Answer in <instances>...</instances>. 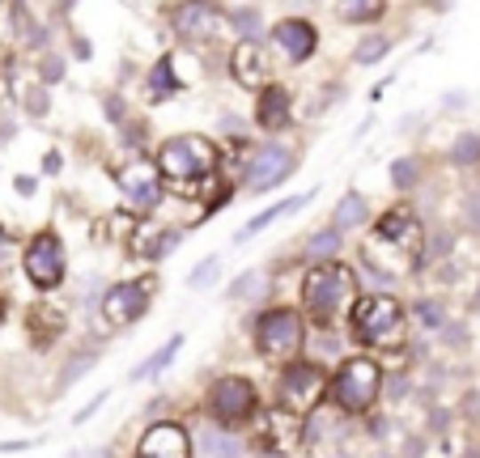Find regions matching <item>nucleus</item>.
Returning <instances> with one entry per match:
<instances>
[{
	"label": "nucleus",
	"mask_w": 480,
	"mask_h": 458,
	"mask_svg": "<svg viewBox=\"0 0 480 458\" xmlns=\"http://www.w3.org/2000/svg\"><path fill=\"white\" fill-rule=\"evenodd\" d=\"M357 297H362L357 272L340 259L315 264L302 276V319H310L315 327H336L353 310Z\"/></svg>",
	"instance_id": "1"
},
{
	"label": "nucleus",
	"mask_w": 480,
	"mask_h": 458,
	"mask_svg": "<svg viewBox=\"0 0 480 458\" xmlns=\"http://www.w3.org/2000/svg\"><path fill=\"white\" fill-rule=\"evenodd\" d=\"M370 264L383 267V272H404V267H417L425 259V229L417 221V212L396 204L379 217V229L370 233L365 242Z\"/></svg>",
	"instance_id": "2"
},
{
	"label": "nucleus",
	"mask_w": 480,
	"mask_h": 458,
	"mask_svg": "<svg viewBox=\"0 0 480 458\" xmlns=\"http://www.w3.org/2000/svg\"><path fill=\"white\" fill-rule=\"evenodd\" d=\"M348 336L362 348H379V352L404 348V340H408V314H404V305L391 293H365L348 310Z\"/></svg>",
	"instance_id": "3"
},
{
	"label": "nucleus",
	"mask_w": 480,
	"mask_h": 458,
	"mask_svg": "<svg viewBox=\"0 0 480 458\" xmlns=\"http://www.w3.org/2000/svg\"><path fill=\"white\" fill-rule=\"evenodd\" d=\"M383 399V365L374 357H345L327 378V407L340 416H365Z\"/></svg>",
	"instance_id": "4"
},
{
	"label": "nucleus",
	"mask_w": 480,
	"mask_h": 458,
	"mask_svg": "<svg viewBox=\"0 0 480 458\" xmlns=\"http://www.w3.org/2000/svg\"><path fill=\"white\" fill-rule=\"evenodd\" d=\"M154 166H157L162 178H171V183H179V187H192V183H204V178L217 174V166H221V153H217V145H212L209 136L183 132V136L162 140Z\"/></svg>",
	"instance_id": "5"
},
{
	"label": "nucleus",
	"mask_w": 480,
	"mask_h": 458,
	"mask_svg": "<svg viewBox=\"0 0 480 458\" xmlns=\"http://www.w3.org/2000/svg\"><path fill=\"white\" fill-rule=\"evenodd\" d=\"M307 348V319L293 305H272L255 323V352L272 365H289Z\"/></svg>",
	"instance_id": "6"
},
{
	"label": "nucleus",
	"mask_w": 480,
	"mask_h": 458,
	"mask_svg": "<svg viewBox=\"0 0 480 458\" xmlns=\"http://www.w3.org/2000/svg\"><path fill=\"white\" fill-rule=\"evenodd\" d=\"M327 399V369L315 357H298V361L281 365V374H276V412H285V416H298L307 420L315 407H324Z\"/></svg>",
	"instance_id": "7"
},
{
	"label": "nucleus",
	"mask_w": 480,
	"mask_h": 458,
	"mask_svg": "<svg viewBox=\"0 0 480 458\" xmlns=\"http://www.w3.org/2000/svg\"><path fill=\"white\" fill-rule=\"evenodd\" d=\"M260 412V391H255V382L243 378V374H221V378H212L209 395H204V416L212 424H221V429H243L251 424Z\"/></svg>",
	"instance_id": "8"
},
{
	"label": "nucleus",
	"mask_w": 480,
	"mask_h": 458,
	"mask_svg": "<svg viewBox=\"0 0 480 458\" xmlns=\"http://www.w3.org/2000/svg\"><path fill=\"white\" fill-rule=\"evenodd\" d=\"M21 267H26V280L39 288V293L60 288V285H64V276H68V255H64V242H60L52 229L35 233V238L26 242Z\"/></svg>",
	"instance_id": "9"
},
{
	"label": "nucleus",
	"mask_w": 480,
	"mask_h": 458,
	"mask_svg": "<svg viewBox=\"0 0 480 458\" xmlns=\"http://www.w3.org/2000/svg\"><path fill=\"white\" fill-rule=\"evenodd\" d=\"M298 170V153L281 145V140H268L251 153L247 170H243V191L247 195H264V191H276L289 174Z\"/></svg>",
	"instance_id": "10"
},
{
	"label": "nucleus",
	"mask_w": 480,
	"mask_h": 458,
	"mask_svg": "<svg viewBox=\"0 0 480 458\" xmlns=\"http://www.w3.org/2000/svg\"><path fill=\"white\" fill-rule=\"evenodd\" d=\"M119 183V195H124V204L132 212H154L162 204V174H157L154 162H145V157H132L128 166H119L116 174Z\"/></svg>",
	"instance_id": "11"
},
{
	"label": "nucleus",
	"mask_w": 480,
	"mask_h": 458,
	"mask_svg": "<svg viewBox=\"0 0 480 458\" xmlns=\"http://www.w3.org/2000/svg\"><path fill=\"white\" fill-rule=\"evenodd\" d=\"M149 285H140V280H119V285L102 288V319L107 327H116V331H128L136 327L145 314H149Z\"/></svg>",
	"instance_id": "12"
},
{
	"label": "nucleus",
	"mask_w": 480,
	"mask_h": 458,
	"mask_svg": "<svg viewBox=\"0 0 480 458\" xmlns=\"http://www.w3.org/2000/svg\"><path fill=\"white\" fill-rule=\"evenodd\" d=\"M132 458H196L192 429L179 424V420H157V424H149V429L140 433Z\"/></svg>",
	"instance_id": "13"
},
{
	"label": "nucleus",
	"mask_w": 480,
	"mask_h": 458,
	"mask_svg": "<svg viewBox=\"0 0 480 458\" xmlns=\"http://www.w3.org/2000/svg\"><path fill=\"white\" fill-rule=\"evenodd\" d=\"M221 9L212 4V0H179L171 9V30L179 38H188V43H204L221 30Z\"/></svg>",
	"instance_id": "14"
},
{
	"label": "nucleus",
	"mask_w": 480,
	"mask_h": 458,
	"mask_svg": "<svg viewBox=\"0 0 480 458\" xmlns=\"http://www.w3.org/2000/svg\"><path fill=\"white\" fill-rule=\"evenodd\" d=\"M272 43L285 51L289 64H307L315 56V47H319V30L307 18H281L272 26Z\"/></svg>",
	"instance_id": "15"
},
{
	"label": "nucleus",
	"mask_w": 480,
	"mask_h": 458,
	"mask_svg": "<svg viewBox=\"0 0 480 458\" xmlns=\"http://www.w3.org/2000/svg\"><path fill=\"white\" fill-rule=\"evenodd\" d=\"M255 123L264 128L268 136H281L293 123V94H289L285 85H264L260 98H255Z\"/></svg>",
	"instance_id": "16"
},
{
	"label": "nucleus",
	"mask_w": 480,
	"mask_h": 458,
	"mask_svg": "<svg viewBox=\"0 0 480 458\" xmlns=\"http://www.w3.org/2000/svg\"><path fill=\"white\" fill-rule=\"evenodd\" d=\"M230 73L238 85H247V90H264L272 85V59L264 56V47L260 43H238L230 56Z\"/></svg>",
	"instance_id": "17"
},
{
	"label": "nucleus",
	"mask_w": 480,
	"mask_h": 458,
	"mask_svg": "<svg viewBox=\"0 0 480 458\" xmlns=\"http://www.w3.org/2000/svg\"><path fill=\"white\" fill-rule=\"evenodd\" d=\"M192 450L204 458H247V441L234 429H221V424H204L192 438Z\"/></svg>",
	"instance_id": "18"
},
{
	"label": "nucleus",
	"mask_w": 480,
	"mask_h": 458,
	"mask_svg": "<svg viewBox=\"0 0 480 458\" xmlns=\"http://www.w3.org/2000/svg\"><path fill=\"white\" fill-rule=\"evenodd\" d=\"M315 195H319V191H302V195H289V200H281V204H272V209H264V212H255V217H251L247 225H243L238 233H234V242H238V247H243V242H251V238H255L260 229L276 225V221H281V217H289V212L307 209V204L315 200Z\"/></svg>",
	"instance_id": "19"
},
{
	"label": "nucleus",
	"mask_w": 480,
	"mask_h": 458,
	"mask_svg": "<svg viewBox=\"0 0 480 458\" xmlns=\"http://www.w3.org/2000/svg\"><path fill=\"white\" fill-rule=\"evenodd\" d=\"M179 348H183V336L174 331L171 340L162 344V348H157L154 357H145V361L136 365V369H132V374H128V378H132V382H149V378H162V374H166V365H171L174 357H179Z\"/></svg>",
	"instance_id": "20"
},
{
	"label": "nucleus",
	"mask_w": 480,
	"mask_h": 458,
	"mask_svg": "<svg viewBox=\"0 0 480 458\" xmlns=\"http://www.w3.org/2000/svg\"><path fill=\"white\" fill-rule=\"evenodd\" d=\"M340 250H345V233L336 225L319 229V233H310L307 238V259L310 264H327V259H340Z\"/></svg>",
	"instance_id": "21"
},
{
	"label": "nucleus",
	"mask_w": 480,
	"mask_h": 458,
	"mask_svg": "<svg viewBox=\"0 0 480 458\" xmlns=\"http://www.w3.org/2000/svg\"><path fill=\"white\" fill-rule=\"evenodd\" d=\"M365 221H370V204H365V195H357V191H348L345 200L336 204V212H332V225L340 229H362Z\"/></svg>",
	"instance_id": "22"
},
{
	"label": "nucleus",
	"mask_w": 480,
	"mask_h": 458,
	"mask_svg": "<svg viewBox=\"0 0 480 458\" xmlns=\"http://www.w3.org/2000/svg\"><path fill=\"white\" fill-rule=\"evenodd\" d=\"M387 4L391 0H336V13L353 26H370V21H379L387 13Z\"/></svg>",
	"instance_id": "23"
},
{
	"label": "nucleus",
	"mask_w": 480,
	"mask_h": 458,
	"mask_svg": "<svg viewBox=\"0 0 480 458\" xmlns=\"http://www.w3.org/2000/svg\"><path fill=\"white\" fill-rule=\"evenodd\" d=\"M446 162L455 166V170H472L480 162V136L476 132H460L451 140V149H446Z\"/></svg>",
	"instance_id": "24"
},
{
	"label": "nucleus",
	"mask_w": 480,
	"mask_h": 458,
	"mask_svg": "<svg viewBox=\"0 0 480 458\" xmlns=\"http://www.w3.org/2000/svg\"><path fill=\"white\" fill-rule=\"evenodd\" d=\"M149 90H154V98L162 102V98L179 94V76H174V56H162L154 64V73H149Z\"/></svg>",
	"instance_id": "25"
},
{
	"label": "nucleus",
	"mask_w": 480,
	"mask_h": 458,
	"mask_svg": "<svg viewBox=\"0 0 480 458\" xmlns=\"http://www.w3.org/2000/svg\"><path fill=\"white\" fill-rule=\"evenodd\" d=\"M391 51V38L387 35H365L357 47H353V64H362V68H370V64H379V59Z\"/></svg>",
	"instance_id": "26"
},
{
	"label": "nucleus",
	"mask_w": 480,
	"mask_h": 458,
	"mask_svg": "<svg viewBox=\"0 0 480 458\" xmlns=\"http://www.w3.org/2000/svg\"><path fill=\"white\" fill-rule=\"evenodd\" d=\"M260 293H264V272H243V276L226 288V297H230V302H255Z\"/></svg>",
	"instance_id": "27"
},
{
	"label": "nucleus",
	"mask_w": 480,
	"mask_h": 458,
	"mask_svg": "<svg viewBox=\"0 0 480 458\" xmlns=\"http://www.w3.org/2000/svg\"><path fill=\"white\" fill-rule=\"evenodd\" d=\"M391 183L396 191H412L421 183V166H417V157H400L396 166H391Z\"/></svg>",
	"instance_id": "28"
},
{
	"label": "nucleus",
	"mask_w": 480,
	"mask_h": 458,
	"mask_svg": "<svg viewBox=\"0 0 480 458\" xmlns=\"http://www.w3.org/2000/svg\"><path fill=\"white\" fill-rule=\"evenodd\" d=\"M217 276H221V259L209 255V259H200V264H196V272L188 276V285H192V288H209V285H217Z\"/></svg>",
	"instance_id": "29"
},
{
	"label": "nucleus",
	"mask_w": 480,
	"mask_h": 458,
	"mask_svg": "<svg viewBox=\"0 0 480 458\" xmlns=\"http://www.w3.org/2000/svg\"><path fill=\"white\" fill-rule=\"evenodd\" d=\"M94 357H98V352H81V357H73V361H68V369L60 374V391H64L68 382H77L81 374H90V365H94Z\"/></svg>",
	"instance_id": "30"
},
{
	"label": "nucleus",
	"mask_w": 480,
	"mask_h": 458,
	"mask_svg": "<svg viewBox=\"0 0 480 458\" xmlns=\"http://www.w3.org/2000/svg\"><path fill=\"white\" fill-rule=\"evenodd\" d=\"M234 30L243 35V43H255L260 38V13L247 9V13H234Z\"/></svg>",
	"instance_id": "31"
},
{
	"label": "nucleus",
	"mask_w": 480,
	"mask_h": 458,
	"mask_svg": "<svg viewBox=\"0 0 480 458\" xmlns=\"http://www.w3.org/2000/svg\"><path fill=\"white\" fill-rule=\"evenodd\" d=\"M412 319L425 327H446V310H442L438 302H421L417 310H412Z\"/></svg>",
	"instance_id": "32"
},
{
	"label": "nucleus",
	"mask_w": 480,
	"mask_h": 458,
	"mask_svg": "<svg viewBox=\"0 0 480 458\" xmlns=\"http://www.w3.org/2000/svg\"><path fill=\"white\" fill-rule=\"evenodd\" d=\"M463 225L472 229V233H480V187L463 195Z\"/></svg>",
	"instance_id": "33"
},
{
	"label": "nucleus",
	"mask_w": 480,
	"mask_h": 458,
	"mask_svg": "<svg viewBox=\"0 0 480 458\" xmlns=\"http://www.w3.org/2000/svg\"><path fill=\"white\" fill-rule=\"evenodd\" d=\"M107 399H111V391H98L94 399L85 403V407H81V412H77V416H73V420H77V424H85V420L94 416V412H98V407H102V403H107Z\"/></svg>",
	"instance_id": "34"
},
{
	"label": "nucleus",
	"mask_w": 480,
	"mask_h": 458,
	"mask_svg": "<svg viewBox=\"0 0 480 458\" xmlns=\"http://www.w3.org/2000/svg\"><path fill=\"white\" fill-rule=\"evenodd\" d=\"M30 111H35V114L47 111V90H43V85H39V90H30Z\"/></svg>",
	"instance_id": "35"
},
{
	"label": "nucleus",
	"mask_w": 480,
	"mask_h": 458,
	"mask_svg": "<svg viewBox=\"0 0 480 458\" xmlns=\"http://www.w3.org/2000/svg\"><path fill=\"white\" fill-rule=\"evenodd\" d=\"M60 166H64V157H60V153H47V157H43V170H47V174H60Z\"/></svg>",
	"instance_id": "36"
},
{
	"label": "nucleus",
	"mask_w": 480,
	"mask_h": 458,
	"mask_svg": "<svg viewBox=\"0 0 480 458\" xmlns=\"http://www.w3.org/2000/svg\"><path fill=\"white\" fill-rule=\"evenodd\" d=\"M4 267H9V233L0 229V276H4Z\"/></svg>",
	"instance_id": "37"
},
{
	"label": "nucleus",
	"mask_w": 480,
	"mask_h": 458,
	"mask_svg": "<svg viewBox=\"0 0 480 458\" xmlns=\"http://www.w3.org/2000/svg\"><path fill=\"white\" fill-rule=\"evenodd\" d=\"M43 76H47V81H56V76H60V59L56 56L43 59Z\"/></svg>",
	"instance_id": "38"
},
{
	"label": "nucleus",
	"mask_w": 480,
	"mask_h": 458,
	"mask_svg": "<svg viewBox=\"0 0 480 458\" xmlns=\"http://www.w3.org/2000/svg\"><path fill=\"white\" fill-rule=\"evenodd\" d=\"M421 450H425V441H421V438H408V446H404V454H408V458H417Z\"/></svg>",
	"instance_id": "39"
},
{
	"label": "nucleus",
	"mask_w": 480,
	"mask_h": 458,
	"mask_svg": "<svg viewBox=\"0 0 480 458\" xmlns=\"http://www.w3.org/2000/svg\"><path fill=\"white\" fill-rule=\"evenodd\" d=\"M370 438H387V420H370Z\"/></svg>",
	"instance_id": "40"
},
{
	"label": "nucleus",
	"mask_w": 480,
	"mask_h": 458,
	"mask_svg": "<svg viewBox=\"0 0 480 458\" xmlns=\"http://www.w3.org/2000/svg\"><path fill=\"white\" fill-rule=\"evenodd\" d=\"M13 187H18L21 195H30V191H35V178H26V174H21V178H18V183H13Z\"/></svg>",
	"instance_id": "41"
},
{
	"label": "nucleus",
	"mask_w": 480,
	"mask_h": 458,
	"mask_svg": "<svg viewBox=\"0 0 480 458\" xmlns=\"http://www.w3.org/2000/svg\"><path fill=\"white\" fill-rule=\"evenodd\" d=\"M4 314H9V302L0 297V327H4Z\"/></svg>",
	"instance_id": "42"
},
{
	"label": "nucleus",
	"mask_w": 480,
	"mask_h": 458,
	"mask_svg": "<svg viewBox=\"0 0 480 458\" xmlns=\"http://www.w3.org/2000/svg\"><path fill=\"white\" fill-rule=\"evenodd\" d=\"M476 166H480V162H476Z\"/></svg>",
	"instance_id": "43"
}]
</instances>
